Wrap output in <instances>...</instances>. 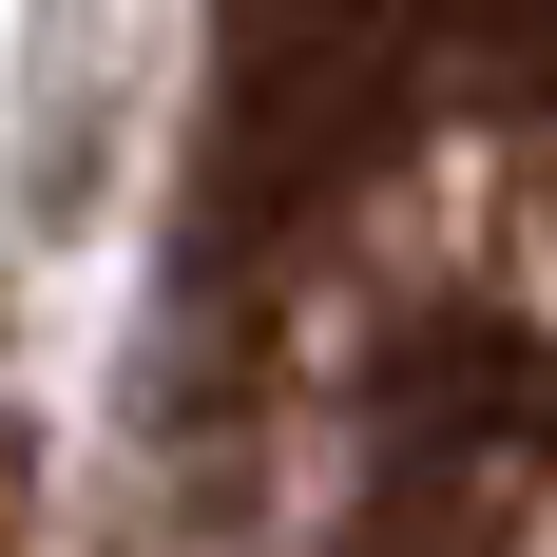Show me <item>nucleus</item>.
Returning <instances> with one entry per match:
<instances>
[{"instance_id":"nucleus-1","label":"nucleus","mask_w":557,"mask_h":557,"mask_svg":"<svg viewBox=\"0 0 557 557\" xmlns=\"http://www.w3.org/2000/svg\"><path fill=\"white\" fill-rule=\"evenodd\" d=\"M423 39H443L423 0H270V20H250L231 154H212V231H231V250L308 231L346 173L404 135V97H423Z\"/></svg>"},{"instance_id":"nucleus-2","label":"nucleus","mask_w":557,"mask_h":557,"mask_svg":"<svg viewBox=\"0 0 557 557\" xmlns=\"http://www.w3.org/2000/svg\"><path fill=\"white\" fill-rule=\"evenodd\" d=\"M0 539H20V443H0Z\"/></svg>"}]
</instances>
